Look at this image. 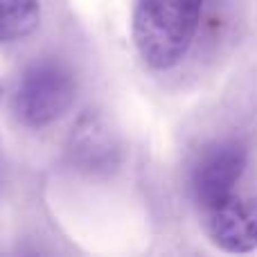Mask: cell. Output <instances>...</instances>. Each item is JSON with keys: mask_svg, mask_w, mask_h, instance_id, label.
<instances>
[{"mask_svg": "<svg viewBox=\"0 0 257 257\" xmlns=\"http://www.w3.org/2000/svg\"><path fill=\"white\" fill-rule=\"evenodd\" d=\"M248 167V151L237 140H217L203 147L190 174L192 199L199 210L212 208L237 192Z\"/></svg>", "mask_w": 257, "mask_h": 257, "instance_id": "3", "label": "cell"}, {"mask_svg": "<svg viewBox=\"0 0 257 257\" xmlns=\"http://www.w3.org/2000/svg\"><path fill=\"white\" fill-rule=\"evenodd\" d=\"M0 167H3V165H0ZM0 185H3V169H0Z\"/></svg>", "mask_w": 257, "mask_h": 257, "instance_id": "7", "label": "cell"}, {"mask_svg": "<svg viewBox=\"0 0 257 257\" xmlns=\"http://www.w3.org/2000/svg\"><path fill=\"white\" fill-rule=\"evenodd\" d=\"M0 95H3V88H0Z\"/></svg>", "mask_w": 257, "mask_h": 257, "instance_id": "8", "label": "cell"}, {"mask_svg": "<svg viewBox=\"0 0 257 257\" xmlns=\"http://www.w3.org/2000/svg\"><path fill=\"white\" fill-rule=\"evenodd\" d=\"M203 0H133L131 36L151 70H172L185 59L201 25Z\"/></svg>", "mask_w": 257, "mask_h": 257, "instance_id": "1", "label": "cell"}, {"mask_svg": "<svg viewBox=\"0 0 257 257\" xmlns=\"http://www.w3.org/2000/svg\"><path fill=\"white\" fill-rule=\"evenodd\" d=\"M68 156L79 172L90 176H106L120 165L122 147L106 117L95 111H86L72 126Z\"/></svg>", "mask_w": 257, "mask_h": 257, "instance_id": "5", "label": "cell"}, {"mask_svg": "<svg viewBox=\"0 0 257 257\" xmlns=\"http://www.w3.org/2000/svg\"><path fill=\"white\" fill-rule=\"evenodd\" d=\"M77 95L72 70L59 59H39L23 70L14 90V111L25 126L43 128L70 111Z\"/></svg>", "mask_w": 257, "mask_h": 257, "instance_id": "2", "label": "cell"}, {"mask_svg": "<svg viewBox=\"0 0 257 257\" xmlns=\"http://www.w3.org/2000/svg\"><path fill=\"white\" fill-rule=\"evenodd\" d=\"M203 228L217 248L226 253H253L257 248V199L230 194L221 203L203 210Z\"/></svg>", "mask_w": 257, "mask_h": 257, "instance_id": "4", "label": "cell"}, {"mask_svg": "<svg viewBox=\"0 0 257 257\" xmlns=\"http://www.w3.org/2000/svg\"><path fill=\"white\" fill-rule=\"evenodd\" d=\"M41 25V0H0V43H18Z\"/></svg>", "mask_w": 257, "mask_h": 257, "instance_id": "6", "label": "cell"}]
</instances>
